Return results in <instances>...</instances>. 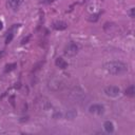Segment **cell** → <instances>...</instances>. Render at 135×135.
Returning a JSON list of instances; mask_svg holds the SVG:
<instances>
[{
	"label": "cell",
	"instance_id": "obj_12",
	"mask_svg": "<svg viewBox=\"0 0 135 135\" xmlns=\"http://www.w3.org/2000/svg\"><path fill=\"white\" fill-rule=\"evenodd\" d=\"M98 16H99V14H94V15H91L90 17H89V20L90 21H96L97 19H98Z\"/></svg>",
	"mask_w": 135,
	"mask_h": 135
},
{
	"label": "cell",
	"instance_id": "obj_7",
	"mask_svg": "<svg viewBox=\"0 0 135 135\" xmlns=\"http://www.w3.org/2000/svg\"><path fill=\"white\" fill-rule=\"evenodd\" d=\"M52 27L56 31H63L68 27V23L64 22V21H55L52 24Z\"/></svg>",
	"mask_w": 135,
	"mask_h": 135
},
{
	"label": "cell",
	"instance_id": "obj_14",
	"mask_svg": "<svg viewBox=\"0 0 135 135\" xmlns=\"http://www.w3.org/2000/svg\"><path fill=\"white\" fill-rule=\"evenodd\" d=\"M30 37H31V35H28V36H27L26 38H23V39L21 40V43H22V44H24V43H26V42L28 41V39H30Z\"/></svg>",
	"mask_w": 135,
	"mask_h": 135
},
{
	"label": "cell",
	"instance_id": "obj_15",
	"mask_svg": "<svg viewBox=\"0 0 135 135\" xmlns=\"http://www.w3.org/2000/svg\"><path fill=\"white\" fill-rule=\"evenodd\" d=\"M134 7H132L131 8V11H130V17H132V18H134Z\"/></svg>",
	"mask_w": 135,
	"mask_h": 135
},
{
	"label": "cell",
	"instance_id": "obj_5",
	"mask_svg": "<svg viewBox=\"0 0 135 135\" xmlns=\"http://www.w3.org/2000/svg\"><path fill=\"white\" fill-rule=\"evenodd\" d=\"M89 111L92 114H98V115H100V114H102L104 112V108L101 104H92L89 108Z\"/></svg>",
	"mask_w": 135,
	"mask_h": 135
},
{
	"label": "cell",
	"instance_id": "obj_9",
	"mask_svg": "<svg viewBox=\"0 0 135 135\" xmlns=\"http://www.w3.org/2000/svg\"><path fill=\"white\" fill-rule=\"evenodd\" d=\"M103 129L107 133H113L114 131V124L112 121H105L103 123Z\"/></svg>",
	"mask_w": 135,
	"mask_h": 135
},
{
	"label": "cell",
	"instance_id": "obj_3",
	"mask_svg": "<svg viewBox=\"0 0 135 135\" xmlns=\"http://www.w3.org/2000/svg\"><path fill=\"white\" fill-rule=\"evenodd\" d=\"M50 107H51V104H50V102H49V100H47L46 98H44V97H39V98L36 99V108H37L38 110L46 111V110L50 109Z\"/></svg>",
	"mask_w": 135,
	"mask_h": 135
},
{
	"label": "cell",
	"instance_id": "obj_11",
	"mask_svg": "<svg viewBox=\"0 0 135 135\" xmlns=\"http://www.w3.org/2000/svg\"><path fill=\"white\" fill-rule=\"evenodd\" d=\"M17 66V63H8L5 65V69H4V72L5 73H8V72H12L13 70H15Z\"/></svg>",
	"mask_w": 135,
	"mask_h": 135
},
{
	"label": "cell",
	"instance_id": "obj_6",
	"mask_svg": "<svg viewBox=\"0 0 135 135\" xmlns=\"http://www.w3.org/2000/svg\"><path fill=\"white\" fill-rule=\"evenodd\" d=\"M22 0H7L6 2V6L13 11H16L19 8V6L21 5Z\"/></svg>",
	"mask_w": 135,
	"mask_h": 135
},
{
	"label": "cell",
	"instance_id": "obj_8",
	"mask_svg": "<svg viewBox=\"0 0 135 135\" xmlns=\"http://www.w3.org/2000/svg\"><path fill=\"white\" fill-rule=\"evenodd\" d=\"M55 64H56V66H58V68L61 69V70H64V69L68 68V62H66L63 58H61V57H58V58L56 59Z\"/></svg>",
	"mask_w": 135,
	"mask_h": 135
},
{
	"label": "cell",
	"instance_id": "obj_4",
	"mask_svg": "<svg viewBox=\"0 0 135 135\" xmlns=\"http://www.w3.org/2000/svg\"><path fill=\"white\" fill-rule=\"evenodd\" d=\"M104 93L109 97H117L120 93V90L116 85H109V86L104 88Z\"/></svg>",
	"mask_w": 135,
	"mask_h": 135
},
{
	"label": "cell",
	"instance_id": "obj_16",
	"mask_svg": "<svg viewBox=\"0 0 135 135\" xmlns=\"http://www.w3.org/2000/svg\"><path fill=\"white\" fill-rule=\"evenodd\" d=\"M3 54H4V52H3V51H0V59L2 58V56H3Z\"/></svg>",
	"mask_w": 135,
	"mask_h": 135
},
{
	"label": "cell",
	"instance_id": "obj_2",
	"mask_svg": "<svg viewBox=\"0 0 135 135\" xmlns=\"http://www.w3.org/2000/svg\"><path fill=\"white\" fill-rule=\"evenodd\" d=\"M78 51H79V45L76 44L75 42H70L65 45L63 52H64V55L72 57V56H75L78 53Z\"/></svg>",
	"mask_w": 135,
	"mask_h": 135
},
{
	"label": "cell",
	"instance_id": "obj_17",
	"mask_svg": "<svg viewBox=\"0 0 135 135\" xmlns=\"http://www.w3.org/2000/svg\"><path fill=\"white\" fill-rule=\"evenodd\" d=\"M2 27H3V23H2V22H1V21H0V30H1V28H2Z\"/></svg>",
	"mask_w": 135,
	"mask_h": 135
},
{
	"label": "cell",
	"instance_id": "obj_13",
	"mask_svg": "<svg viewBox=\"0 0 135 135\" xmlns=\"http://www.w3.org/2000/svg\"><path fill=\"white\" fill-rule=\"evenodd\" d=\"M54 1H56V0H41L40 2H41V3H43V4H50V3L54 2Z\"/></svg>",
	"mask_w": 135,
	"mask_h": 135
},
{
	"label": "cell",
	"instance_id": "obj_10",
	"mask_svg": "<svg viewBox=\"0 0 135 135\" xmlns=\"http://www.w3.org/2000/svg\"><path fill=\"white\" fill-rule=\"evenodd\" d=\"M124 94H126L127 96L133 97V96L135 95V88H134V85H131V86H129V88H128V89L126 90Z\"/></svg>",
	"mask_w": 135,
	"mask_h": 135
},
{
	"label": "cell",
	"instance_id": "obj_1",
	"mask_svg": "<svg viewBox=\"0 0 135 135\" xmlns=\"http://www.w3.org/2000/svg\"><path fill=\"white\" fill-rule=\"evenodd\" d=\"M104 70L111 75H121L128 72V65L121 61H109L103 64Z\"/></svg>",
	"mask_w": 135,
	"mask_h": 135
}]
</instances>
